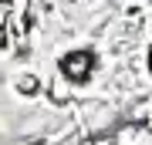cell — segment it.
<instances>
[{
    "mask_svg": "<svg viewBox=\"0 0 152 145\" xmlns=\"http://www.w3.org/2000/svg\"><path fill=\"white\" fill-rule=\"evenodd\" d=\"M91 68H95V54L91 51H71L61 58V71H64L68 81H75V85H81V81L91 78Z\"/></svg>",
    "mask_w": 152,
    "mask_h": 145,
    "instance_id": "6da1fadb",
    "label": "cell"
},
{
    "mask_svg": "<svg viewBox=\"0 0 152 145\" xmlns=\"http://www.w3.org/2000/svg\"><path fill=\"white\" fill-rule=\"evenodd\" d=\"M34 85H37L34 78H24V81H20V91H27V95H31V91H34Z\"/></svg>",
    "mask_w": 152,
    "mask_h": 145,
    "instance_id": "7a4b0ae2",
    "label": "cell"
},
{
    "mask_svg": "<svg viewBox=\"0 0 152 145\" xmlns=\"http://www.w3.org/2000/svg\"><path fill=\"white\" fill-rule=\"evenodd\" d=\"M0 47H7V37H4V27H0Z\"/></svg>",
    "mask_w": 152,
    "mask_h": 145,
    "instance_id": "3957f363",
    "label": "cell"
},
{
    "mask_svg": "<svg viewBox=\"0 0 152 145\" xmlns=\"http://www.w3.org/2000/svg\"><path fill=\"white\" fill-rule=\"evenodd\" d=\"M149 68H152V51H149Z\"/></svg>",
    "mask_w": 152,
    "mask_h": 145,
    "instance_id": "277c9868",
    "label": "cell"
}]
</instances>
